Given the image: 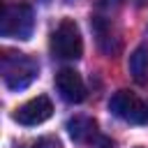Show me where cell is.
I'll list each match as a JSON object with an SVG mask.
<instances>
[{"mask_svg": "<svg viewBox=\"0 0 148 148\" xmlns=\"http://www.w3.org/2000/svg\"><path fill=\"white\" fill-rule=\"evenodd\" d=\"M39 74V65L28 53H12L7 51L2 56V81L9 90H23L28 88Z\"/></svg>", "mask_w": 148, "mask_h": 148, "instance_id": "obj_1", "label": "cell"}, {"mask_svg": "<svg viewBox=\"0 0 148 148\" xmlns=\"http://www.w3.org/2000/svg\"><path fill=\"white\" fill-rule=\"evenodd\" d=\"M35 30V12L28 2H5L0 14V32L12 39H28Z\"/></svg>", "mask_w": 148, "mask_h": 148, "instance_id": "obj_2", "label": "cell"}, {"mask_svg": "<svg viewBox=\"0 0 148 148\" xmlns=\"http://www.w3.org/2000/svg\"><path fill=\"white\" fill-rule=\"evenodd\" d=\"M51 51L60 60H79L83 56V37L72 18H62L51 35Z\"/></svg>", "mask_w": 148, "mask_h": 148, "instance_id": "obj_3", "label": "cell"}, {"mask_svg": "<svg viewBox=\"0 0 148 148\" xmlns=\"http://www.w3.org/2000/svg\"><path fill=\"white\" fill-rule=\"evenodd\" d=\"M109 111L130 125H146L148 123V104L130 90L113 92L109 99Z\"/></svg>", "mask_w": 148, "mask_h": 148, "instance_id": "obj_4", "label": "cell"}, {"mask_svg": "<svg viewBox=\"0 0 148 148\" xmlns=\"http://www.w3.org/2000/svg\"><path fill=\"white\" fill-rule=\"evenodd\" d=\"M53 116V104L46 95H37L32 99H28L25 104H21L16 111H14V120L18 125H25V127H35V125H42L46 123L49 118Z\"/></svg>", "mask_w": 148, "mask_h": 148, "instance_id": "obj_5", "label": "cell"}, {"mask_svg": "<svg viewBox=\"0 0 148 148\" xmlns=\"http://www.w3.org/2000/svg\"><path fill=\"white\" fill-rule=\"evenodd\" d=\"M56 88H58L60 97L69 104H79L86 99V83H83L81 74L72 67H62L56 74Z\"/></svg>", "mask_w": 148, "mask_h": 148, "instance_id": "obj_6", "label": "cell"}, {"mask_svg": "<svg viewBox=\"0 0 148 148\" xmlns=\"http://www.w3.org/2000/svg\"><path fill=\"white\" fill-rule=\"evenodd\" d=\"M67 132L74 141H81V143H88V141H95L97 139V123L92 118H86V116H76L67 123Z\"/></svg>", "mask_w": 148, "mask_h": 148, "instance_id": "obj_7", "label": "cell"}, {"mask_svg": "<svg viewBox=\"0 0 148 148\" xmlns=\"http://www.w3.org/2000/svg\"><path fill=\"white\" fill-rule=\"evenodd\" d=\"M130 74L136 83H148V46H139L130 56Z\"/></svg>", "mask_w": 148, "mask_h": 148, "instance_id": "obj_8", "label": "cell"}, {"mask_svg": "<svg viewBox=\"0 0 148 148\" xmlns=\"http://www.w3.org/2000/svg\"><path fill=\"white\" fill-rule=\"evenodd\" d=\"M30 148H62V146H60L58 139H53V136H44V139H37Z\"/></svg>", "mask_w": 148, "mask_h": 148, "instance_id": "obj_9", "label": "cell"}]
</instances>
